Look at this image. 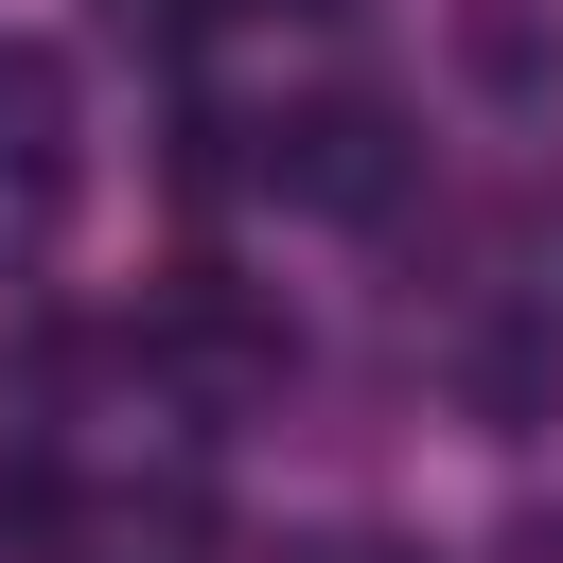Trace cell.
I'll return each instance as SVG.
<instances>
[{
  "mask_svg": "<svg viewBox=\"0 0 563 563\" xmlns=\"http://www.w3.org/2000/svg\"><path fill=\"white\" fill-rule=\"evenodd\" d=\"M106 18H123V35H194L211 0H106Z\"/></svg>",
  "mask_w": 563,
  "mask_h": 563,
  "instance_id": "obj_4",
  "label": "cell"
},
{
  "mask_svg": "<svg viewBox=\"0 0 563 563\" xmlns=\"http://www.w3.org/2000/svg\"><path fill=\"white\" fill-rule=\"evenodd\" d=\"M53 563H211V510L158 475V493H88V510H53Z\"/></svg>",
  "mask_w": 563,
  "mask_h": 563,
  "instance_id": "obj_3",
  "label": "cell"
},
{
  "mask_svg": "<svg viewBox=\"0 0 563 563\" xmlns=\"http://www.w3.org/2000/svg\"><path fill=\"white\" fill-rule=\"evenodd\" d=\"M211 18H352V0H211Z\"/></svg>",
  "mask_w": 563,
  "mask_h": 563,
  "instance_id": "obj_6",
  "label": "cell"
},
{
  "mask_svg": "<svg viewBox=\"0 0 563 563\" xmlns=\"http://www.w3.org/2000/svg\"><path fill=\"white\" fill-rule=\"evenodd\" d=\"M510 563H563V510H528V528H510Z\"/></svg>",
  "mask_w": 563,
  "mask_h": 563,
  "instance_id": "obj_5",
  "label": "cell"
},
{
  "mask_svg": "<svg viewBox=\"0 0 563 563\" xmlns=\"http://www.w3.org/2000/svg\"><path fill=\"white\" fill-rule=\"evenodd\" d=\"M70 194H88V106H70V53H53V35H0V282H18V264H53Z\"/></svg>",
  "mask_w": 563,
  "mask_h": 563,
  "instance_id": "obj_1",
  "label": "cell"
},
{
  "mask_svg": "<svg viewBox=\"0 0 563 563\" xmlns=\"http://www.w3.org/2000/svg\"><path fill=\"white\" fill-rule=\"evenodd\" d=\"M264 176H282L299 211H387V194H405V106H369V88H334V106H299V123H264Z\"/></svg>",
  "mask_w": 563,
  "mask_h": 563,
  "instance_id": "obj_2",
  "label": "cell"
}]
</instances>
